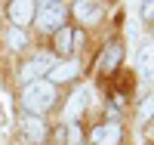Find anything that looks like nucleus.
<instances>
[{"label": "nucleus", "mask_w": 154, "mask_h": 145, "mask_svg": "<svg viewBox=\"0 0 154 145\" xmlns=\"http://www.w3.org/2000/svg\"><path fill=\"white\" fill-rule=\"evenodd\" d=\"M77 71H80V68H77V62H65V65H56V68L53 71H49V84H62V80H71V77H77Z\"/></svg>", "instance_id": "obj_7"}, {"label": "nucleus", "mask_w": 154, "mask_h": 145, "mask_svg": "<svg viewBox=\"0 0 154 145\" xmlns=\"http://www.w3.org/2000/svg\"><path fill=\"white\" fill-rule=\"evenodd\" d=\"M62 22H65V6L62 3L37 6V25H40V31H56V28H62Z\"/></svg>", "instance_id": "obj_2"}, {"label": "nucleus", "mask_w": 154, "mask_h": 145, "mask_svg": "<svg viewBox=\"0 0 154 145\" xmlns=\"http://www.w3.org/2000/svg\"><path fill=\"white\" fill-rule=\"evenodd\" d=\"M120 127L117 124H102L93 130V145H117L120 142Z\"/></svg>", "instance_id": "obj_5"}, {"label": "nucleus", "mask_w": 154, "mask_h": 145, "mask_svg": "<svg viewBox=\"0 0 154 145\" xmlns=\"http://www.w3.org/2000/svg\"><path fill=\"white\" fill-rule=\"evenodd\" d=\"M139 65H142V77L154 80V43H145L139 49Z\"/></svg>", "instance_id": "obj_8"}, {"label": "nucleus", "mask_w": 154, "mask_h": 145, "mask_svg": "<svg viewBox=\"0 0 154 145\" xmlns=\"http://www.w3.org/2000/svg\"><path fill=\"white\" fill-rule=\"evenodd\" d=\"M53 102H56V87L49 84V80H34V84L25 87V93H22V105L34 117L40 114V111H46Z\"/></svg>", "instance_id": "obj_1"}, {"label": "nucleus", "mask_w": 154, "mask_h": 145, "mask_svg": "<svg viewBox=\"0 0 154 145\" xmlns=\"http://www.w3.org/2000/svg\"><path fill=\"white\" fill-rule=\"evenodd\" d=\"M56 49L65 56V52H71L74 49V31H68V28H59V34H56Z\"/></svg>", "instance_id": "obj_11"}, {"label": "nucleus", "mask_w": 154, "mask_h": 145, "mask_svg": "<svg viewBox=\"0 0 154 145\" xmlns=\"http://www.w3.org/2000/svg\"><path fill=\"white\" fill-rule=\"evenodd\" d=\"M68 142H71V145H77V142H80V127H77V124L71 127V136H68Z\"/></svg>", "instance_id": "obj_16"}, {"label": "nucleus", "mask_w": 154, "mask_h": 145, "mask_svg": "<svg viewBox=\"0 0 154 145\" xmlns=\"http://www.w3.org/2000/svg\"><path fill=\"white\" fill-rule=\"evenodd\" d=\"M139 117H142V121H151V117H154V93L142 102V108H139Z\"/></svg>", "instance_id": "obj_13"}, {"label": "nucleus", "mask_w": 154, "mask_h": 145, "mask_svg": "<svg viewBox=\"0 0 154 145\" xmlns=\"http://www.w3.org/2000/svg\"><path fill=\"white\" fill-rule=\"evenodd\" d=\"M9 46H12V49H22V46H25V34H22V28H12V31H9Z\"/></svg>", "instance_id": "obj_14"}, {"label": "nucleus", "mask_w": 154, "mask_h": 145, "mask_svg": "<svg viewBox=\"0 0 154 145\" xmlns=\"http://www.w3.org/2000/svg\"><path fill=\"white\" fill-rule=\"evenodd\" d=\"M120 56H123V49H120L117 43H111V46L105 49V56H102V71H114V68H117V62H120Z\"/></svg>", "instance_id": "obj_10"}, {"label": "nucleus", "mask_w": 154, "mask_h": 145, "mask_svg": "<svg viewBox=\"0 0 154 145\" xmlns=\"http://www.w3.org/2000/svg\"><path fill=\"white\" fill-rule=\"evenodd\" d=\"M19 127H22V133L28 136L31 142H40V139L46 136V127H43V121H40V117H34V114H25V117H19Z\"/></svg>", "instance_id": "obj_6"}, {"label": "nucleus", "mask_w": 154, "mask_h": 145, "mask_svg": "<svg viewBox=\"0 0 154 145\" xmlns=\"http://www.w3.org/2000/svg\"><path fill=\"white\" fill-rule=\"evenodd\" d=\"M142 19L145 22H154V3H142Z\"/></svg>", "instance_id": "obj_15"}, {"label": "nucleus", "mask_w": 154, "mask_h": 145, "mask_svg": "<svg viewBox=\"0 0 154 145\" xmlns=\"http://www.w3.org/2000/svg\"><path fill=\"white\" fill-rule=\"evenodd\" d=\"M34 12H37V6H34V3H28V0H19V3H9V19H12V25H16V28H22V25H28V22L34 19Z\"/></svg>", "instance_id": "obj_4"}, {"label": "nucleus", "mask_w": 154, "mask_h": 145, "mask_svg": "<svg viewBox=\"0 0 154 145\" xmlns=\"http://www.w3.org/2000/svg\"><path fill=\"white\" fill-rule=\"evenodd\" d=\"M74 12H77V19H80L83 25H89V22H96L99 19V6L96 3H86V0H80V3H74Z\"/></svg>", "instance_id": "obj_9"}, {"label": "nucleus", "mask_w": 154, "mask_h": 145, "mask_svg": "<svg viewBox=\"0 0 154 145\" xmlns=\"http://www.w3.org/2000/svg\"><path fill=\"white\" fill-rule=\"evenodd\" d=\"M86 99H89V93H86V90H77V93L71 96V102H68V114H71V117H77V114L83 111Z\"/></svg>", "instance_id": "obj_12"}, {"label": "nucleus", "mask_w": 154, "mask_h": 145, "mask_svg": "<svg viewBox=\"0 0 154 145\" xmlns=\"http://www.w3.org/2000/svg\"><path fill=\"white\" fill-rule=\"evenodd\" d=\"M53 68H56V59L53 56H37L31 65L22 68V80L25 84H34V77H43V74H49Z\"/></svg>", "instance_id": "obj_3"}]
</instances>
